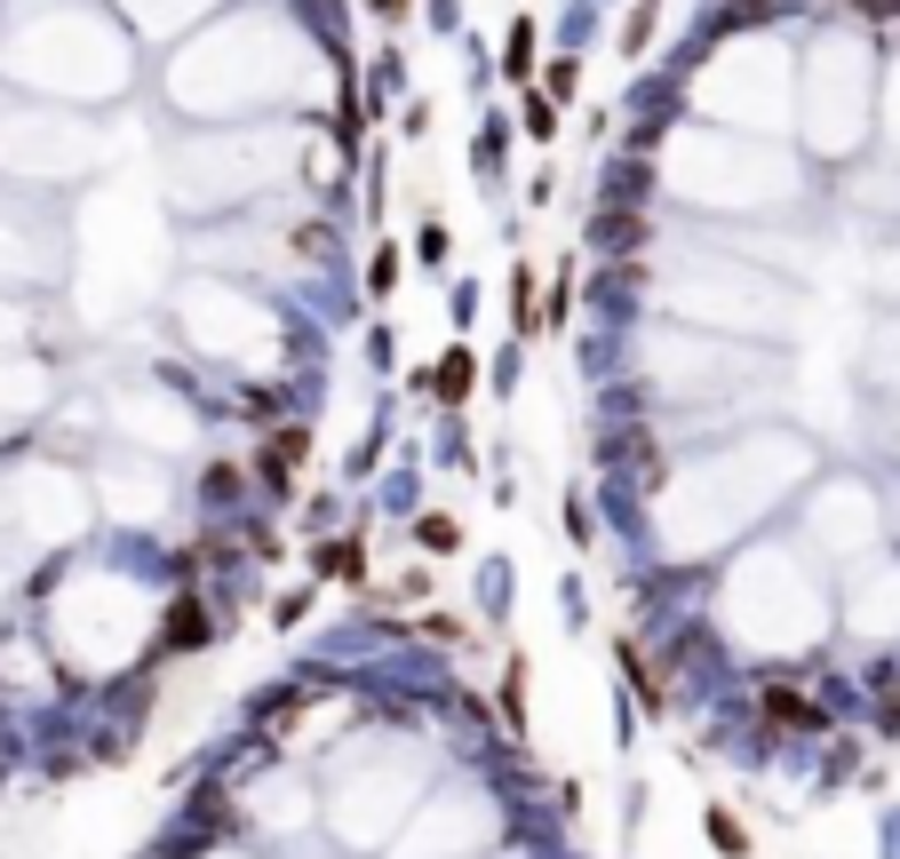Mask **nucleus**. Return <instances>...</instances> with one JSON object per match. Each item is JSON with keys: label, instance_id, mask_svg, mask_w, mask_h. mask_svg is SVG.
<instances>
[{"label": "nucleus", "instance_id": "obj_1", "mask_svg": "<svg viewBox=\"0 0 900 859\" xmlns=\"http://www.w3.org/2000/svg\"><path fill=\"white\" fill-rule=\"evenodd\" d=\"M757 708H765V725H781V733H813V725H828V716H821L805 693H789V684H765Z\"/></svg>", "mask_w": 900, "mask_h": 859}, {"label": "nucleus", "instance_id": "obj_2", "mask_svg": "<svg viewBox=\"0 0 900 859\" xmlns=\"http://www.w3.org/2000/svg\"><path fill=\"white\" fill-rule=\"evenodd\" d=\"M199 637H208V613H199L191 597H176V605H168V637H160V645L184 652V645H199Z\"/></svg>", "mask_w": 900, "mask_h": 859}, {"label": "nucleus", "instance_id": "obj_3", "mask_svg": "<svg viewBox=\"0 0 900 859\" xmlns=\"http://www.w3.org/2000/svg\"><path fill=\"white\" fill-rule=\"evenodd\" d=\"M471 374H479V366H471V351H447V359H439V374H430V390H439V398H462V390H471Z\"/></svg>", "mask_w": 900, "mask_h": 859}, {"label": "nucleus", "instance_id": "obj_4", "mask_svg": "<svg viewBox=\"0 0 900 859\" xmlns=\"http://www.w3.org/2000/svg\"><path fill=\"white\" fill-rule=\"evenodd\" d=\"M295 462H304V438H295V430H279V438H272V454H263L272 486H287V477H295Z\"/></svg>", "mask_w": 900, "mask_h": 859}, {"label": "nucleus", "instance_id": "obj_5", "mask_svg": "<svg viewBox=\"0 0 900 859\" xmlns=\"http://www.w3.org/2000/svg\"><path fill=\"white\" fill-rule=\"evenodd\" d=\"M710 836H717V851H725V859H749V844H742V819H733V812H710Z\"/></svg>", "mask_w": 900, "mask_h": 859}, {"label": "nucleus", "instance_id": "obj_6", "mask_svg": "<svg viewBox=\"0 0 900 859\" xmlns=\"http://www.w3.org/2000/svg\"><path fill=\"white\" fill-rule=\"evenodd\" d=\"M503 716L511 725H526V669L511 661V676H503Z\"/></svg>", "mask_w": 900, "mask_h": 859}, {"label": "nucleus", "instance_id": "obj_7", "mask_svg": "<svg viewBox=\"0 0 900 859\" xmlns=\"http://www.w3.org/2000/svg\"><path fill=\"white\" fill-rule=\"evenodd\" d=\"M646 223L638 216H597V239H606V247H629V239H638Z\"/></svg>", "mask_w": 900, "mask_h": 859}, {"label": "nucleus", "instance_id": "obj_8", "mask_svg": "<svg viewBox=\"0 0 900 859\" xmlns=\"http://www.w3.org/2000/svg\"><path fill=\"white\" fill-rule=\"evenodd\" d=\"M415 533H422V549H454V518H422Z\"/></svg>", "mask_w": 900, "mask_h": 859}, {"label": "nucleus", "instance_id": "obj_9", "mask_svg": "<svg viewBox=\"0 0 900 859\" xmlns=\"http://www.w3.org/2000/svg\"><path fill=\"white\" fill-rule=\"evenodd\" d=\"M526 56H535V32L518 24V32H511V80H526Z\"/></svg>", "mask_w": 900, "mask_h": 859}, {"label": "nucleus", "instance_id": "obj_10", "mask_svg": "<svg viewBox=\"0 0 900 859\" xmlns=\"http://www.w3.org/2000/svg\"><path fill=\"white\" fill-rule=\"evenodd\" d=\"M391 279H398V255L383 247V255H375V271H366V287H375V295H391Z\"/></svg>", "mask_w": 900, "mask_h": 859}, {"label": "nucleus", "instance_id": "obj_11", "mask_svg": "<svg viewBox=\"0 0 900 859\" xmlns=\"http://www.w3.org/2000/svg\"><path fill=\"white\" fill-rule=\"evenodd\" d=\"M375 9H383V16H407V0H375Z\"/></svg>", "mask_w": 900, "mask_h": 859}]
</instances>
